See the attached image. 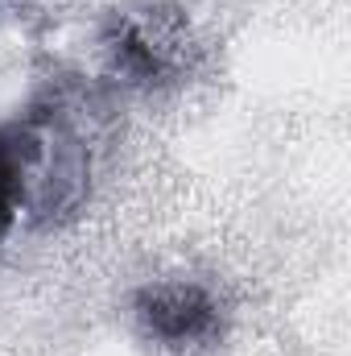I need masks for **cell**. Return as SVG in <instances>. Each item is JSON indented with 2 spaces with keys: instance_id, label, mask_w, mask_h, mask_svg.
<instances>
[{
  "instance_id": "obj_1",
  "label": "cell",
  "mask_w": 351,
  "mask_h": 356,
  "mask_svg": "<svg viewBox=\"0 0 351 356\" xmlns=\"http://www.w3.org/2000/svg\"><path fill=\"white\" fill-rule=\"evenodd\" d=\"M141 319L153 336L162 340H203L219 327V311L215 302L198 290V286H157L141 294Z\"/></svg>"
},
{
  "instance_id": "obj_2",
  "label": "cell",
  "mask_w": 351,
  "mask_h": 356,
  "mask_svg": "<svg viewBox=\"0 0 351 356\" xmlns=\"http://www.w3.org/2000/svg\"><path fill=\"white\" fill-rule=\"evenodd\" d=\"M42 137L29 124H12L0 133V236L12 228L17 207L29 199L33 175L42 170Z\"/></svg>"
}]
</instances>
